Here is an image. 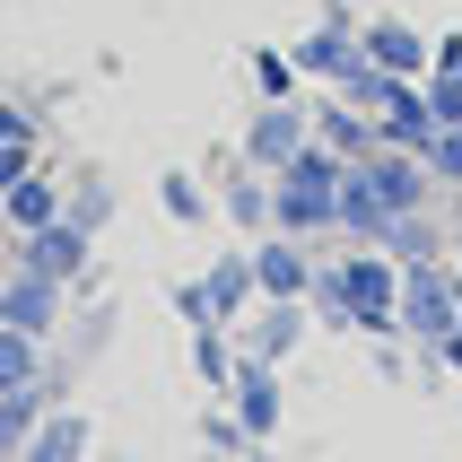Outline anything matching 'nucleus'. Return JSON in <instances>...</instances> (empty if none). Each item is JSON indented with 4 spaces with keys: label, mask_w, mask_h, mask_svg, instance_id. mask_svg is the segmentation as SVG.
<instances>
[{
    "label": "nucleus",
    "mask_w": 462,
    "mask_h": 462,
    "mask_svg": "<svg viewBox=\"0 0 462 462\" xmlns=\"http://www.w3.org/2000/svg\"><path fill=\"white\" fill-rule=\"evenodd\" d=\"M306 314L332 323V332H358V340H402V262L384 245H349V254L314 262Z\"/></svg>",
    "instance_id": "1"
},
{
    "label": "nucleus",
    "mask_w": 462,
    "mask_h": 462,
    "mask_svg": "<svg viewBox=\"0 0 462 462\" xmlns=\"http://www.w3.org/2000/svg\"><path fill=\"white\" fill-rule=\"evenodd\" d=\"M340 175H349V157H332L323 140H306V149L271 175V227L297 236V245L340 236Z\"/></svg>",
    "instance_id": "2"
},
{
    "label": "nucleus",
    "mask_w": 462,
    "mask_h": 462,
    "mask_svg": "<svg viewBox=\"0 0 462 462\" xmlns=\"http://www.w3.org/2000/svg\"><path fill=\"white\" fill-rule=\"evenodd\" d=\"M462 323V262H402V340L437 349Z\"/></svg>",
    "instance_id": "3"
},
{
    "label": "nucleus",
    "mask_w": 462,
    "mask_h": 462,
    "mask_svg": "<svg viewBox=\"0 0 462 462\" xmlns=\"http://www.w3.org/2000/svg\"><path fill=\"white\" fill-rule=\"evenodd\" d=\"M9 262H18V271H35V280L88 288V271H97V236L70 227V218H52V227H35V236H9Z\"/></svg>",
    "instance_id": "4"
},
{
    "label": "nucleus",
    "mask_w": 462,
    "mask_h": 462,
    "mask_svg": "<svg viewBox=\"0 0 462 462\" xmlns=\"http://www.w3.org/2000/svg\"><path fill=\"white\" fill-rule=\"evenodd\" d=\"M314 332V314L306 297H254V314L236 323V358H262V366H288L297 349H306Z\"/></svg>",
    "instance_id": "5"
},
{
    "label": "nucleus",
    "mask_w": 462,
    "mask_h": 462,
    "mask_svg": "<svg viewBox=\"0 0 462 462\" xmlns=\"http://www.w3.org/2000/svg\"><path fill=\"white\" fill-rule=\"evenodd\" d=\"M314 140V123H306V97H288V105H254V114H245V140H236V149H245V166H254V175H280L288 157L306 149Z\"/></svg>",
    "instance_id": "6"
},
{
    "label": "nucleus",
    "mask_w": 462,
    "mask_h": 462,
    "mask_svg": "<svg viewBox=\"0 0 462 462\" xmlns=\"http://www.w3.org/2000/svg\"><path fill=\"white\" fill-rule=\"evenodd\" d=\"M358 183L393 209V218H402V209H428V201H437V175H428V157H419V149H384V140L358 157Z\"/></svg>",
    "instance_id": "7"
},
{
    "label": "nucleus",
    "mask_w": 462,
    "mask_h": 462,
    "mask_svg": "<svg viewBox=\"0 0 462 462\" xmlns=\"http://www.w3.org/2000/svg\"><path fill=\"white\" fill-rule=\"evenodd\" d=\"M0 323H9V332H35V340H61V323H70V288L35 280V271L9 262V280H0Z\"/></svg>",
    "instance_id": "8"
},
{
    "label": "nucleus",
    "mask_w": 462,
    "mask_h": 462,
    "mask_svg": "<svg viewBox=\"0 0 462 462\" xmlns=\"http://www.w3.org/2000/svg\"><path fill=\"white\" fill-rule=\"evenodd\" d=\"M218 402L245 419V437H254V445H271V437H280V419H288V384H280V366H262V358H236V375H227Z\"/></svg>",
    "instance_id": "9"
},
{
    "label": "nucleus",
    "mask_w": 462,
    "mask_h": 462,
    "mask_svg": "<svg viewBox=\"0 0 462 462\" xmlns=\"http://www.w3.org/2000/svg\"><path fill=\"white\" fill-rule=\"evenodd\" d=\"M288 61H297V79H323V88H332V79L358 61V9H340V0H332V9L288 44Z\"/></svg>",
    "instance_id": "10"
},
{
    "label": "nucleus",
    "mask_w": 462,
    "mask_h": 462,
    "mask_svg": "<svg viewBox=\"0 0 462 462\" xmlns=\"http://www.w3.org/2000/svg\"><path fill=\"white\" fill-rule=\"evenodd\" d=\"M358 52H366V61H384V70H402V79H428L437 35H419L411 18H358Z\"/></svg>",
    "instance_id": "11"
},
{
    "label": "nucleus",
    "mask_w": 462,
    "mask_h": 462,
    "mask_svg": "<svg viewBox=\"0 0 462 462\" xmlns=\"http://www.w3.org/2000/svg\"><path fill=\"white\" fill-rule=\"evenodd\" d=\"M254 288L262 297H306L314 288V254L297 245V236H280V227L254 236Z\"/></svg>",
    "instance_id": "12"
},
{
    "label": "nucleus",
    "mask_w": 462,
    "mask_h": 462,
    "mask_svg": "<svg viewBox=\"0 0 462 462\" xmlns=\"http://www.w3.org/2000/svg\"><path fill=\"white\" fill-rule=\"evenodd\" d=\"M332 97H349L358 114H375V123H384L393 105H411V97H419V79H402V70H384V61H366V52H358V61L332 79Z\"/></svg>",
    "instance_id": "13"
},
{
    "label": "nucleus",
    "mask_w": 462,
    "mask_h": 462,
    "mask_svg": "<svg viewBox=\"0 0 462 462\" xmlns=\"http://www.w3.org/2000/svg\"><path fill=\"white\" fill-rule=\"evenodd\" d=\"M88 454H97V419L70 411V402H52V419L18 445V462H88Z\"/></svg>",
    "instance_id": "14"
},
{
    "label": "nucleus",
    "mask_w": 462,
    "mask_h": 462,
    "mask_svg": "<svg viewBox=\"0 0 462 462\" xmlns=\"http://www.w3.org/2000/svg\"><path fill=\"white\" fill-rule=\"evenodd\" d=\"M52 402H61V375H35V384L0 393V462H18V445L52 419Z\"/></svg>",
    "instance_id": "15"
},
{
    "label": "nucleus",
    "mask_w": 462,
    "mask_h": 462,
    "mask_svg": "<svg viewBox=\"0 0 462 462\" xmlns=\"http://www.w3.org/2000/svg\"><path fill=\"white\" fill-rule=\"evenodd\" d=\"M201 297H209V314H218V323L236 332V323L254 314V297H262V288H254V245H245V254H218V262H209V271H201Z\"/></svg>",
    "instance_id": "16"
},
{
    "label": "nucleus",
    "mask_w": 462,
    "mask_h": 462,
    "mask_svg": "<svg viewBox=\"0 0 462 462\" xmlns=\"http://www.w3.org/2000/svg\"><path fill=\"white\" fill-rule=\"evenodd\" d=\"M306 123H314V140H323L332 157H349V166L375 149V114H358L349 97H314V105H306Z\"/></svg>",
    "instance_id": "17"
},
{
    "label": "nucleus",
    "mask_w": 462,
    "mask_h": 462,
    "mask_svg": "<svg viewBox=\"0 0 462 462\" xmlns=\"http://www.w3.org/2000/svg\"><path fill=\"white\" fill-rule=\"evenodd\" d=\"M114 201H123V192H114L105 166H70V175H61V218H70V227L105 236V227H114Z\"/></svg>",
    "instance_id": "18"
},
{
    "label": "nucleus",
    "mask_w": 462,
    "mask_h": 462,
    "mask_svg": "<svg viewBox=\"0 0 462 462\" xmlns=\"http://www.w3.org/2000/svg\"><path fill=\"white\" fill-rule=\"evenodd\" d=\"M61 218V175H18L9 192H0V227L9 236H35Z\"/></svg>",
    "instance_id": "19"
},
{
    "label": "nucleus",
    "mask_w": 462,
    "mask_h": 462,
    "mask_svg": "<svg viewBox=\"0 0 462 462\" xmlns=\"http://www.w3.org/2000/svg\"><path fill=\"white\" fill-rule=\"evenodd\" d=\"M218 209H227V227H245V236H271V175L236 166V175L218 183Z\"/></svg>",
    "instance_id": "20"
},
{
    "label": "nucleus",
    "mask_w": 462,
    "mask_h": 462,
    "mask_svg": "<svg viewBox=\"0 0 462 462\" xmlns=\"http://www.w3.org/2000/svg\"><path fill=\"white\" fill-rule=\"evenodd\" d=\"M384 254L393 262H445V218H437V201L428 209H402L384 227Z\"/></svg>",
    "instance_id": "21"
},
{
    "label": "nucleus",
    "mask_w": 462,
    "mask_h": 462,
    "mask_svg": "<svg viewBox=\"0 0 462 462\" xmlns=\"http://www.w3.org/2000/svg\"><path fill=\"white\" fill-rule=\"evenodd\" d=\"M384 227H393V209L375 201L358 183V166H349V175H340V245H384Z\"/></svg>",
    "instance_id": "22"
},
{
    "label": "nucleus",
    "mask_w": 462,
    "mask_h": 462,
    "mask_svg": "<svg viewBox=\"0 0 462 462\" xmlns=\"http://www.w3.org/2000/svg\"><path fill=\"white\" fill-rule=\"evenodd\" d=\"M157 209H166V218H175V227H209V192H201V175H192V166H166V175H157Z\"/></svg>",
    "instance_id": "23"
},
{
    "label": "nucleus",
    "mask_w": 462,
    "mask_h": 462,
    "mask_svg": "<svg viewBox=\"0 0 462 462\" xmlns=\"http://www.w3.org/2000/svg\"><path fill=\"white\" fill-rule=\"evenodd\" d=\"M192 375H201V393H227V375H236V332L227 323H192Z\"/></svg>",
    "instance_id": "24"
},
{
    "label": "nucleus",
    "mask_w": 462,
    "mask_h": 462,
    "mask_svg": "<svg viewBox=\"0 0 462 462\" xmlns=\"http://www.w3.org/2000/svg\"><path fill=\"white\" fill-rule=\"evenodd\" d=\"M44 349H52V340H35V332H9V323H0V393L35 384V375H44Z\"/></svg>",
    "instance_id": "25"
},
{
    "label": "nucleus",
    "mask_w": 462,
    "mask_h": 462,
    "mask_svg": "<svg viewBox=\"0 0 462 462\" xmlns=\"http://www.w3.org/2000/svg\"><path fill=\"white\" fill-rule=\"evenodd\" d=\"M375 140H384V149H419V157H428V140H437V114H428V97L393 105L384 123H375Z\"/></svg>",
    "instance_id": "26"
},
{
    "label": "nucleus",
    "mask_w": 462,
    "mask_h": 462,
    "mask_svg": "<svg viewBox=\"0 0 462 462\" xmlns=\"http://www.w3.org/2000/svg\"><path fill=\"white\" fill-rule=\"evenodd\" d=\"M297 88H306V79H297V61H288L280 44H262V52H254V105H288Z\"/></svg>",
    "instance_id": "27"
},
{
    "label": "nucleus",
    "mask_w": 462,
    "mask_h": 462,
    "mask_svg": "<svg viewBox=\"0 0 462 462\" xmlns=\"http://www.w3.org/2000/svg\"><path fill=\"white\" fill-rule=\"evenodd\" d=\"M245 445H254V437H245V419H236L227 411V402H209V411H201V454H245Z\"/></svg>",
    "instance_id": "28"
},
{
    "label": "nucleus",
    "mask_w": 462,
    "mask_h": 462,
    "mask_svg": "<svg viewBox=\"0 0 462 462\" xmlns=\"http://www.w3.org/2000/svg\"><path fill=\"white\" fill-rule=\"evenodd\" d=\"M114 323H123L114 306H88V323L70 332V358H79V366H88V358H105V349H114Z\"/></svg>",
    "instance_id": "29"
},
{
    "label": "nucleus",
    "mask_w": 462,
    "mask_h": 462,
    "mask_svg": "<svg viewBox=\"0 0 462 462\" xmlns=\"http://www.w3.org/2000/svg\"><path fill=\"white\" fill-rule=\"evenodd\" d=\"M428 175H437V192H454V183H462V123H445L437 140H428Z\"/></svg>",
    "instance_id": "30"
},
{
    "label": "nucleus",
    "mask_w": 462,
    "mask_h": 462,
    "mask_svg": "<svg viewBox=\"0 0 462 462\" xmlns=\"http://www.w3.org/2000/svg\"><path fill=\"white\" fill-rule=\"evenodd\" d=\"M419 97H428L437 131H445V123H462V79H454V70H428V79H419Z\"/></svg>",
    "instance_id": "31"
},
{
    "label": "nucleus",
    "mask_w": 462,
    "mask_h": 462,
    "mask_svg": "<svg viewBox=\"0 0 462 462\" xmlns=\"http://www.w3.org/2000/svg\"><path fill=\"white\" fill-rule=\"evenodd\" d=\"M0 140H44V123H35L26 97H0Z\"/></svg>",
    "instance_id": "32"
},
{
    "label": "nucleus",
    "mask_w": 462,
    "mask_h": 462,
    "mask_svg": "<svg viewBox=\"0 0 462 462\" xmlns=\"http://www.w3.org/2000/svg\"><path fill=\"white\" fill-rule=\"evenodd\" d=\"M166 306H175L183 323H218V314H209V297H201V280H175V288H166Z\"/></svg>",
    "instance_id": "33"
},
{
    "label": "nucleus",
    "mask_w": 462,
    "mask_h": 462,
    "mask_svg": "<svg viewBox=\"0 0 462 462\" xmlns=\"http://www.w3.org/2000/svg\"><path fill=\"white\" fill-rule=\"evenodd\" d=\"M437 366H445V375H454V384H462V323H454V332L437 340Z\"/></svg>",
    "instance_id": "34"
},
{
    "label": "nucleus",
    "mask_w": 462,
    "mask_h": 462,
    "mask_svg": "<svg viewBox=\"0 0 462 462\" xmlns=\"http://www.w3.org/2000/svg\"><path fill=\"white\" fill-rule=\"evenodd\" d=\"M428 70H454L462 79V35H437V61H428Z\"/></svg>",
    "instance_id": "35"
},
{
    "label": "nucleus",
    "mask_w": 462,
    "mask_h": 462,
    "mask_svg": "<svg viewBox=\"0 0 462 462\" xmlns=\"http://www.w3.org/2000/svg\"><path fill=\"white\" fill-rule=\"evenodd\" d=\"M445 254L462 262V209H454V218H445Z\"/></svg>",
    "instance_id": "36"
},
{
    "label": "nucleus",
    "mask_w": 462,
    "mask_h": 462,
    "mask_svg": "<svg viewBox=\"0 0 462 462\" xmlns=\"http://www.w3.org/2000/svg\"><path fill=\"white\" fill-rule=\"evenodd\" d=\"M201 462H227V454H201Z\"/></svg>",
    "instance_id": "37"
},
{
    "label": "nucleus",
    "mask_w": 462,
    "mask_h": 462,
    "mask_svg": "<svg viewBox=\"0 0 462 462\" xmlns=\"http://www.w3.org/2000/svg\"><path fill=\"white\" fill-rule=\"evenodd\" d=\"M340 9H349V0H340Z\"/></svg>",
    "instance_id": "38"
}]
</instances>
